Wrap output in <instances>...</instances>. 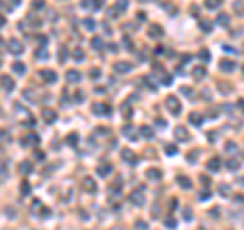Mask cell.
<instances>
[{"label": "cell", "mask_w": 244, "mask_h": 230, "mask_svg": "<svg viewBox=\"0 0 244 230\" xmlns=\"http://www.w3.org/2000/svg\"><path fill=\"white\" fill-rule=\"evenodd\" d=\"M165 104H167V108L171 110V114H179V112H181V102H179L175 96H167V102Z\"/></svg>", "instance_id": "obj_1"}, {"label": "cell", "mask_w": 244, "mask_h": 230, "mask_svg": "<svg viewBox=\"0 0 244 230\" xmlns=\"http://www.w3.org/2000/svg\"><path fill=\"white\" fill-rule=\"evenodd\" d=\"M8 49H10V53H14V55H21L23 53V43L18 39H10L8 41Z\"/></svg>", "instance_id": "obj_2"}, {"label": "cell", "mask_w": 244, "mask_h": 230, "mask_svg": "<svg viewBox=\"0 0 244 230\" xmlns=\"http://www.w3.org/2000/svg\"><path fill=\"white\" fill-rule=\"evenodd\" d=\"M122 161H126L128 165H134L136 163V155L130 149H122Z\"/></svg>", "instance_id": "obj_3"}, {"label": "cell", "mask_w": 244, "mask_h": 230, "mask_svg": "<svg viewBox=\"0 0 244 230\" xmlns=\"http://www.w3.org/2000/svg\"><path fill=\"white\" fill-rule=\"evenodd\" d=\"M220 69L222 71H226V73H230V71L236 69V63H234L232 59H222L220 61Z\"/></svg>", "instance_id": "obj_4"}, {"label": "cell", "mask_w": 244, "mask_h": 230, "mask_svg": "<svg viewBox=\"0 0 244 230\" xmlns=\"http://www.w3.org/2000/svg\"><path fill=\"white\" fill-rule=\"evenodd\" d=\"M41 78H43L47 84H53V81H57V73L51 71V69H43V71H41Z\"/></svg>", "instance_id": "obj_5"}, {"label": "cell", "mask_w": 244, "mask_h": 230, "mask_svg": "<svg viewBox=\"0 0 244 230\" xmlns=\"http://www.w3.org/2000/svg\"><path fill=\"white\" fill-rule=\"evenodd\" d=\"M94 112H96L98 116H106L108 112H110V106H106V104L96 102V104H94Z\"/></svg>", "instance_id": "obj_6"}, {"label": "cell", "mask_w": 244, "mask_h": 230, "mask_svg": "<svg viewBox=\"0 0 244 230\" xmlns=\"http://www.w3.org/2000/svg\"><path fill=\"white\" fill-rule=\"evenodd\" d=\"M191 75H193V80H203L206 78V67L203 65H195L191 69Z\"/></svg>", "instance_id": "obj_7"}, {"label": "cell", "mask_w": 244, "mask_h": 230, "mask_svg": "<svg viewBox=\"0 0 244 230\" xmlns=\"http://www.w3.org/2000/svg\"><path fill=\"white\" fill-rule=\"evenodd\" d=\"M2 90H4V92H12V90H14V81H12L8 75H2Z\"/></svg>", "instance_id": "obj_8"}, {"label": "cell", "mask_w": 244, "mask_h": 230, "mask_svg": "<svg viewBox=\"0 0 244 230\" xmlns=\"http://www.w3.org/2000/svg\"><path fill=\"white\" fill-rule=\"evenodd\" d=\"M130 202H132L134 206H142V204H144V197H142V194H140V192H132Z\"/></svg>", "instance_id": "obj_9"}, {"label": "cell", "mask_w": 244, "mask_h": 230, "mask_svg": "<svg viewBox=\"0 0 244 230\" xmlns=\"http://www.w3.org/2000/svg\"><path fill=\"white\" fill-rule=\"evenodd\" d=\"M122 135H124V137H128V138H130V141H134V138H139V132H134V128L130 126V124H128V126H124V128H122Z\"/></svg>", "instance_id": "obj_10"}, {"label": "cell", "mask_w": 244, "mask_h": 230, "mask_svg": "<svg viewBox=\"0 0 244 230\" xmlns=\"http://www.w3.org/2000/svg\"><path fill=\"white\" fill-rule=\"evenodd\" d=\"M112 173V165H108V163H102V165H98V175H102V177H106V175H110Z\"/></svg>", "instance_id": "obj_11"}, {"label": "cell", "mask_w": 244, "mask_h": 230, "mask_svg": "<svg viewBox=\"0 0 244 230\" xmlns=\"http://www.w3.org/2000/svg\"><path fill=\"white\" fill-rule=\"evenodd\" d=\"M175 137H177V141H187L189 135H187V130L183 126H177L175 128Z\"/></svg>", "instance_id": "obj_12"}, {"label": "cell", "mask_w": 244, "mask_h": 230, "mask_svg": "<svg viewBox=\"0 0 244 230\" xmlns=\"http://www.w3.org/2000/svg\"><path fill=\"white\" fill-rule=\"evenodd\" d=\"M83 189H86V192H96V189H98V187H96V181L90 179V177H86V179H83Z\"/></svg>", "instance_id": "obj_13"}, {"label": "cell", "mask_w": 244, "mask_h": 230, "mask_svg": "<svg viewBox=\"0 0 244 230\" xmlns=\"http://www.w3.org/2000/svg\"><path fill=\"white\" fill-rule=\"evenodd\" d=\"M41 114H43V120H45V122H53V120L57 118V114H55L53 110H49V108H47V110H43Z\"/></svg>", "instance_id": "obj_14"}, {"label": "cell", "mask_w": 244, "mask_h": 230, "mask_svg": "<svg viewBox=\"0 0 244 230\" xmlns=\"http://www.w3.org/2000/svg\"><path fill=\"white\" fill-rule=\"evenodd\" d=\"M220 167H222V161H220V159H216V157L208 161V169H209V171H218Z\"/></svg>", "instance_id": "obj_15"}, {"label": "cell", "mask_w": 244, "mask_h": 230, "mask_svg": "<svg viewBox=\"0 0 244 230\" xmlns=\"http://www.w3.org/2000/svg\"><path fill=\"white\" fill-rule=\"evenodd\" d=\"M161 175H163V173L159 171V169H149V171H147V177H149L151 181H159V179H161Z\"/></svg>", "instance_id": "obj_16"}, {"label": "cell", "mask_w": 244, "mask_h": 230, "mask_svg": "<svg viewBox=\"0 0 244 230\" xmlns=\"http://www.w3.org/2000/svg\"><path fill=\"white\" fill-rule=\"evenodd\" d=\"M67 81H69V84H75V81H80V71H75V69H69V71H67Z\"/></svg>", "instance_id": "obj_17"}, {"label": "cell", "mask_w": 244, "mask_h": 230, "mask_svg": "<svg viewBox=\"0 0 244 230\" xmlns=\"http://www.w3.org/2000/svg\"><path fill=\"white\" fill-rule=\"evenodd\" d=\"M18 171L23 173V175H27V173L33 171V165H31V163H27V161H23L21 165H18Z\"/></svg>", "instance_id": "obj_18"}, {"label": "cell", "mask_w": 244, "mask_h": 230, "mask_svg": "<svg viewBox=\"0 0 244 230\" xmlns=\"http://www.w3.org/2000/svg\"><path fill=\"white\" fill-rule=\"evenodd\" d=\"M130 69H132V65H130V63H126V61L116 63V71H120V73H126V71H130Z\"/></svg>", "instance_id": "obj_19"}, {"label": "cell", "mask_w": 244, "mask_h": 230, "mask_svg": "<svg viewBox=\"0 0 244 230\" xmlns=\"http://www.w3.org/2000/svg\"><path fill=\"white\" fill-rule=\"evenodd\" d=\"M77 141H80V137H77L75 132L67 135V145H69V147H75V145H77Z\"/></svg>", "instance_id": "obj_20"}, {"label": "cell", "mask_w": 244, "mask_h": 230, "mask_svg": "<svg viewBox=\"0 0 244 230\" xmlns=\"http://www.w3.org/2000/svg\"><path fill=\"white\" fill-rule=\"evenodd\" d=\"M189 122H191V124H201V122H203V118H201L198 112H193V114L189 116Z\"/></svg>", "instance_id": "obj_21"}, {"label": "cell", "mask_w": 244, "mask_h": 230, "mask_svg": "<svg viewBox=\"0 0 244 230\" xmlns=\"http://www.w3.org/2000/svg\"><path fill=\"white\" fill-rule=\"evenodd\" d=\"M218 192H220V194H222V196H224V197H228V196H230V185L222 183L220 187H218Z\"/></svg>", "instance_id": "obj_22"}, {"label": "cell", "mask_w": 244, "mask_h": 230, "mask_svg": "<svg viewBox=\"0 0 244 230\" xmlns=\"http://www.w3.org/2000/svg\"><path fill=\"white\" fill-rule=\"evenodd\" d=\"M177 183L181 185V187H187V189L191 187V181H189L187 177H177Z\"/></svg>", "instance_id": "obj_23"}, {"label": "cell", "mask_w": 244, "mask_h": 230, "mask_svg": "<svg viewBox=\"0 0 244 230\" xmlns=\"http://www.w3.org/2000/svg\"><path fill=\"white\" fill-rule=\"evenodd\" d=\"M140 135H142V137H147V138H153V128L151 126H142V128H140Z\"/></svg>", "instance_id": "obj_24"}, {"label": "cell", "mask_w": 244, "mask_h": 230, "mask_svg": "<svg viewBox=\"0 0 244 230\" xmlns=\"http://www.w3.org/2000/svg\"><path fill=\"white\" fill-rule=\"evenodd\" d=\"M149 31H151V33H149V35H151V37H161V35H163L161 27H155V24H153V27H151V29H149Z\"/></svg>", "instance_id": "obj_25"}, {"label": "cell", "mask_w": 244, "mask_h": 230, "mask_svg": "<svg viewBox=\"0 0 244 230\" xmlns=\"http://www.w3.org/2000/svg\"><path fill=\"white\" fill-rule=\"evenodd\" d=\"M12 69H14L16 73H24V63H21V61H16V63L12 65Z\"/></svg>", "instance_id": "obj_26"}, {"label": "cell", "mask_w": 244, "mask_h": 230, "mask_svg": "<svg viewBox=\"0 0 244 230\" xmlns=\"http://www.w3.org/2000/svg\"><path fill=\"white\" fill-rule=\"evenodd\" d=\"M134 228H136V230H149V226H147V222H144V220H136Z\"/></svg>", "instance_id": "obj_27"}, {"label": "cell", "mask_w": 244, "mask_h": 230, "mask_svg": "<svg viewBox=\"0 0 244 230\" xmlns=\"http://www.w3.org/2000/svg\"><path fill=\"white\" fill-rule=\"evenodd\" d=\"M92 47L94 49H102V39H100V37H94L92 39Z\"/></svg>", "instance_id": "obj_28"}, {"label": "cell", "mask_w": 244, "mask_h": 230, "mask_svg": "<svg viewBox=\"0 0 244 230\" xmlns=\"http://www.w3.org/2000/svg\"><path fill=\"white\" fill-rule=\"evenodd\" d=\"M218 23H220L222 27H228L230 21H228V16H226V14H220V16H218Z\"/></svg>", "instance_id": "obj_29"}, {"label": "cell", "mask_w": 244, "mask_h": 230, "mask_svg": "<svg viewBox=\"0 0 244 230\" xmlns=\"http://www.w3.org/2000/svg\"><path fill=\"white\" fill-rule=\"evenodd\" d=\"M73 59L81 61V59H83V51H81V49H73Z\"/></svg>", "instance_id": "obj_30"}, {"label": "cell", "mask_w": 244, "mask_h": 230, "mask_svg": "<svg viewBox=\"0 0 244 230\" xmlns=\"http://www.w3.org/2000/svg\"><path fill=\"white\" fill-rule=\"evenodd\" d=\"M238 167H240V163L236 161V159H230V161H228V169H232L234 171V169H238Z\"/></svg>", "instance_id": "obj_31"}, {"label": "cell", "mask_w": 244, "mask_h": 230, "mask_svg": "<svg viewBox=\"0 0 244 230\" xmlns=\"http://www.w3.org/2000/svg\"><path fill=\"white\" fill-rule=\"evenodd\" d=\"M165 224H167L169 228H175V224H177V222H175V218H171V216H169V218H165Z\"/></svg>", "instance_id": "obj_32"}, {"label": "cell", "mask_w": 244, "mask_h": 230, "mask_svg": "<svg viewBox=\"0 0 244 230\" xmlns=\"http://www.w3.org/2000/svg\"><path fill=\"white\" fill-rule=\"evenodd\" d=\"M116 10H126V0H120V2H118Z\"/></svg>", "instance_id": "obj_33"}, {"label": "cell", "mask_w": 244, "mask_h": 230, "mask_svg": "<svg viewBox=\"0 0 244 230\" xmlns=\"http://www.w3.org/2000/svg\"><path fill=\"white\" fill-rule=\"evenodd\" d=\"M226 151H228V153H234V151H236V145H234V143H226Z\"/></svg>", "instance_id": "obj_34"}, {"label": "cell", "mask_w": 244, "mask_h": 230, "mask_svg": "<svg viewBox=\"0 0 244 230\" xmlns=\"http://www.w3.org/2000/svg\"><path fill=\"white\" fill-rule=\"evenodd\" d=\"M120 187H122V181L118 179V181H114V183H112V192H118Z\"/></svg>", "instance_id": "obj_35"}, {"label": "cell", "mask_w": 244, "mask_h": 230, "mask_svg": "<svg viewBox=\"0 0 244 230\" xmlns=\"http://www.w3.org/2000/svg\"><path fill=\"white\" fill-rule=\"evenodd\" d=\"M181 92L185 94V96H193V90H191V88H187V86H185V88H181Z\"/></svg>", "instance_id": "obj_36"}, {"label": "cell", "mask_w": 244, "mask_h": 230, "mask_svg": "<svg viewBox=\"0 0 244 230\" xmlns=\"http://www.w3.org/2000/svg\"><path fill=\"white\" fill-rule=\"evenodd\" d=\"M165 151H167V155H175V153H177V149H175L173 145H169V147H167Z\"/></svg>", "instance_id": "obj_37"}, {"label": "cell", "mask_w": 244, "mask_h": 230, "mask_svg": "<svg viewBox=\"0 0 244 230\" xmlns=\"http://www.w3.org/2000/svg\"><path fill=\"white\" fill-rule=\"evenodd\" d=\"M199 57L203 59V61H208V59H209V53H208V51H199Z\"/></svg>", "instance_id": "obj_38"}, {"label": "cell", "mask_w": 244, "mask_h": 230, "mask_svg": "<svg viewBox=\"0 0 244 230\" xmlns=\"http://www.w3.org/2000/svg\"><path fill=\"white\" fill-rule=\"evenodd\" d=\"M201 29H203V31H209V29H212V24H209L208 21H201Z\"/></svg>", "instance_id": "obj_39"}, {"label": "cell", "mask_w": 244, "mask_h": 230, "mask_svg": "<svg viewBox=\"0 0 244 230\" xmlns=\"http://www.w3.org/2000/svg\"><path fill=\"white\" fill-rule=\"evenodd\" d=\"M21 189H23V194H29V192H31V185H29V183H23V185H21Z\"/></svg>", "instance_id": "obj_40"}, {"label": "cell", "mask_w": 244, "mask_h": 230, "mask_svg": "<svg viewBox=\"0 0 244 230\" xmlns=\"http://www.w3.org/2000/svg\"><path fill=\"white\" fill-rule=\"evenodd\" d=\"M183 218L185 220H191L193 216H191V210H183Z\"/></svg>", "instance_id": "obj_41"}, {"label": "cell", "mask_w": 244, "mask_h": 230, "mask_svg": "<svg viewBox=\"0 0 244 230\" xmlns=\"http://www.w3.org/2000/svg\"><path fill=\"white\" fill-rule=\"evenodd\" d=\"M37 59H47V53L45 51H37Z\"/></svg>", "instance_id": "obj_42"}, {"label": "cell", "mask_w": 244, "mask_h": 230, "mask_svg": "<svg viewBox=\"0 0 244 230\" xmlns=\"http://www.w3.org/2000/svg\"><path fill=\"white\" fill-rule=\"evenodd\" d=\"M4 214H6V216H10V218H14V214H12V208H4Z\"/></svg>", "instance_id": "obj_43"}, {"label": "cell", "mask_w": 244, "mask_h": 230, "mask_svg": "<svg viewBox=\"0 0 244 230\" xmlns=\"http://www.w3.org/2000/svg\"><path fill=\"white\" fill-rule=\"evenodd\" d=\"M199 200H201V202H203V200H209V194H208V192H201V196H199Z\"/></svg>", "instance_id": "obj_44"}, {"label": "cell", "mask_w": 244, "mask_h": 230, "mask_svg": "<svg viewBox=\"0 0 244 230\" xmlns=\"http://www.w3.org/2000/svg\"><path fill=\"white\" fill-rule=\"evenodd\" d=\"M90 75H92V78H98V75H100V69H92Z\"/></svg>", "instance_id": "obj_45"}, {"label": "cell", "mask_w": 244, "mask_h": 230, "mask_svg": "<svg viewBox=\"0 0 244 230\" xmlns=\"http://www.w3.org/2000/svg\"><path fill=\"white\" fill-rule=\"evenodd\" d=\"M201 185H206V187L209 185V179H208V177H203V175H201Z\"/></svg>", "instance_id": "obj_46"}, {"label": "cell", "mask_w": 244, "mask_h": 230, "mask_svg": "<svg viewBox=\"0 0 244 230\" xmlns=\"http://www.w3.org/2000/svg\"><path fill=\"white\" fill-rule=\"evenodd\" d=\"M86 27L88 29H94V21H86Z\"/></svg>", "instance_id": "obj_47"}, {"label": "cell", "mask_w": 244, "mask_h": 230, "mask_svg": "<svg viewBox=\"0 0 244 230\" xmlns=\"http://www.w3.org/2000/svg\"><path fill=\"white\" fill-rule=\"evenodd\" d=\"M112 230H122V228H118V226H116V228H112Z\"/></svg>", "instance_id": "obj_48"}]
</instances>
